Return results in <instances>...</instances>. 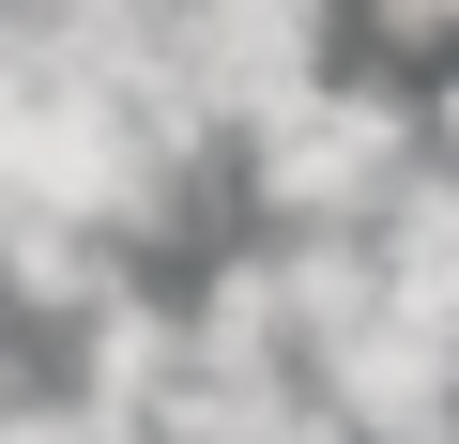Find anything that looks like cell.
<instances>
[{"label":"cell","instance_id":"cell-4","mask_svg":"<svg viewBox=\"0 0 459 444\" xmlns=\"http://www.w3.org/2000/svg\"><path fill=\"white\" fill-rule=\"evenodd\" d=\"M444 153H459V92H444Z\"/></svg>","mask_w":459,"mask_h":444},{"label":"cell","instance_id":"cell-3","mask_svg":"<svg viewBox=\"0 0 459 444\" xmlns=\"http://www.w3.org/2000/svg\"><path fill=\"white\" fill-rule=\"evenodd\" d=\"M383 16H413V31H459V0H383Z\"/></svg>","mask_w":459,"mask_h":444},{"label":"cell","instance_id":"cell-2","mask_svg":"<svg viewBox=\"0 0 459 444\" xmlns=\"http://www.w3.org/2000/svg\"><path fill=\"white\" fill-rule=\"evenodd\" d=\"M0 444H123L108 414H0Z\"/></svg>","mask_w":459,"mask_h":444},{"label":"cell","instance_id":"cell-1","mask_svg":"<svg viewBox=\"0 0 459 444\" xmlns=\"http://www.w3.org/2000/svg\"><path fill=\"white\" fill-rule=\"evenodd\" d=\"M246 184L291 214V231H383L398 184H413V123L383 92H291L261 138H246Z\"/></svg>","mask_w":459,"mask_h":444}]
</instances>
